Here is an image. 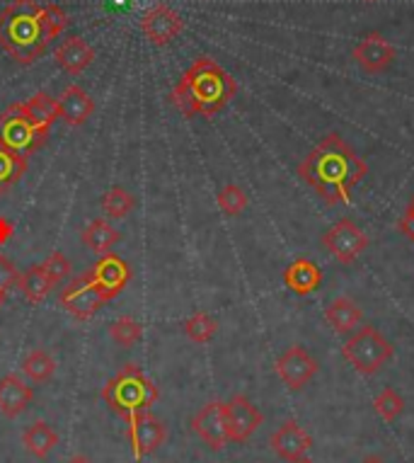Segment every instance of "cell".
I'll return each instance as SVG.
<instances>
[{"label": "cell", "mask_w": 414, "mask_h": 463, "mask_svg": "<svg viewBox=\"0 0 414 463\" xmlns=\"http://www.w3.org/2000/svg\"><path fill=\"white\" fill-rule=\"evenodd\" d=\"M298 175L325 204L339 206L352 202L354 190L369 175V165L339 134H327L298 165Z\"/></svg>", "instance_id": "cell-1"}, {"label": "cell", "mask_w": 414, "mask_h": 463, "mask_svg": "<svg viewBox=\"0 0 414 463\" xmlns=\"http://www.w3.org/2000/svg\"><path fill=\"white\" fill-rule=\"evenodd\" d=\"M238 83L223 66L209 59L199 56L184 73L180 83L170 92V102L180 109L187 119L192 117H213L235 98Z\"/></svg>", "instance_id": "cell-2"}, {"label": "cell", "mask_w": 414, "mask_h": 463, "mask_svg": "<svg viewBox=\"0 0 414 463\" xmlns=\"http://www.w3.org/2000/svg\"><path fill=\"white\" fill-rule=\"evenodd\" d=\"M37 0H13L0 13V49L20 66H32L42 59L49 46L42 23H39Z\"/></svg>", "instance_id": "cell-3"}, {"label": "cell", "mask_w": 414, "mask_h": 463, "mask_svg": "<svg viewBox=\"0 0 414 463\" xmlns=\"http://www.w3.org/2000/svg\"><path fill=\"white\" fill-rule=\"evenodd\" d=\"M158 395L155 383L146 376L141 366L136 364L124 366L102 388V401L109 405V411L117 412L124 420L151 411L158 401Z\"/></svg>", "instance_id": "cell-4"}, {"label": "cell", "mask_w": 414, "mask_h": 463, "mask_svg": "<svg viewBox=\"0 0 414 463\" xmlns=\"http://www.w3.org/2000/svg\"><path fill=\"white\" fill-rule=\"evenodd\" d=\"M342 354L359 373L381 372L395 354V347L373 326H362L342 347Z\"/></svg>", "instance_id": "cell-5"}, {"label": "cell", "mask_w": 414, "mask_h": 463, "mask_svg": "<svg viewBox=\"0 0 414 463\" xmlns=\"http://www.w3.org/2000/svg\"><path fill=\"white\" fill-rule=\"evenodd\" d=\"M46 138L49 131L32 122L24 102L10 105L5 112H0V148L30 156L46 144Z\"/></svg>", "instance_id": "cell-6"}, {"label": "cell", "mask_w": 414, "mask_h": 463, "mask_svg": "<svg viewBox=\"0 0 414 463\" xmlns=\"http://www.w3.org/2000/svg\"><path fill=\"white\" fill-rule=\"evenodd\" d=\"M88 277H90L92 287L98 288L99 297L107 301L117 298L127 288V284L131 281V267H128L127 260H121L117 252H105L99 255V260L88 269Z\"/></svg>", "instance_id": "cell-7"}, {"label": "cell", "mask_w": 414, "mask_h": 463, "mask_svg": "<svg viewBox=\"0 0 414 463\" xmlns=\"http://www.w3.org/2000/svg\"><path fill=\"white\" fill-rule=\"evenodd\" d=\"M323 245L342 265H352L369 248V236L352 219H342L325 233Z\"/></svg>", "instance_id": "cell-8"}, {"label": "cell", "mask_w": 414, "mask_h": 463, "mask_svg": "<svg viewBox=\"0 0 414 463\" xmlns=\"http://www.w3.org/2000/svg\"><path fill=\"white\" fill-rule=\"evenodd\" d=\"M59 304L76 320H90L105 306V298L99 297V291L92 287L90 277L85 272L80 277H76V279H71L63 287Z\"/></svg>", "instance_id": "cell-9"}, {"label": "cell", "mask_w": 414, "mask_h": 463, "mask_svg": "<svg viewBox=\"0 0 414 463\" xmlns=\"http://www.w3.org/2000/svg\"><path fill=\"white\" fill-rule=\"evenodd\" d=\"M182 30H184V20L177 10H173L165 3H155L141 17V32L155 46H167L173 39L180 37Z\"/></svg>", "instance_id": "cell-10"}, {"label": "cell", "mask_w": 414, "mask_h": 463, "mask_svg": "<svg viewBox=\"0 0 414 463\" xmlns=\"http://www.w3.org/2000/svg\"><path fill=\"white\" fill-rule=\"evenodd\" d=\"M128 441H131V454L136 461H144L146 456H151L155 449L163 447L167 437L165 425L158 418H153L151 412H141L128 418Z\"/></svg>", "instance_id": "cell-11"}, {"label": "cell", "mask_w": 414, "mask_h": 463, "mask_svg": "<svg viewBox=\"0 0 414 463\" xmlns=\"http://www.w3.org/2000/svg\"><path fill=\"white\" fill-rule=\"evenodd\" d=\"M317 369H320V366H317V362L313 359V354H310L306 347H301V345L288 347V350L277 359V373H279V379L284 381L291 391H303L310 381L315 379Z\"/></svg>", "instance_id": "cell-12"}, {"label": "cell", "mask_w": 414, "mask_h": 463, "mask_svg": "<svg viewBox=\"0 0 414 463\" xmlns=\"http://www.w3.org/2000/svg\"><path fill=\"white\" fill-rule=\"evenodd\" d=\"M192 430L202 437L206 447L213 449V451H221L231 441L226 422V402H206L192 420Z\"/></svg>", "instance_id": "cell-13"}, {"label": "cell", "mask_w": 414, "mask_h": 463, "mask_svg": "<svg viewBox=\"0 0 414 463\" xmlns=\"http://www.w3.org/2000/svg\"><path fill=\"white\" fill-rule=\"evenodd\" d=\"M226 422L231 441L242 444V441H248L262 427L264 415L257 411L255 402L249 401L248 395H233L226 402Z\"/></svg>", "instance_id": "cell-14"}, {"label": "cell", "mask_w": 414, "mask_h": 463, "mask_svg": "<svg viewBox=\"0 0 414 463\" xmlns=\"http://www.w3.org/2000/svg\"><path fill=\"white\" fill-rule=\"evenodd\" d=\"M354 61L362 66L366 73H383L392 66V61L398 59V49L383 37V34H378V32H371L366 37L354 46Z\"/></svg>", "instance_id": "cell-15"}, {"label": "cell", "mask_w": 414, "mask_h": 463, "mask_svg": "<svg viewBox=\"0 0 414 463\" xmlns=\"http://www.w3.org/2000/svg\"><path fill=\"white\" fill-rule=\"evenodd\" d=\"M269 447L274 449V454L279 456V458H287V461L294 463L306 458V454L313 447V439H310V434L296 420H287L277 432L271 434Z\"/></svg>", "instance_id": "cell-16"}, {"label": "cell", "mask_w": 414, "mask_h": 463, "mask_svg": "<svg viewBox=\"0 0 414 463\" xmlns=\"http://www.w3.org/2000/svg\"><path fill=\"white\" fill-rule=\"evenodd\" d=\"M53 61L61 71H66L68 76H80L95 61V49L83 37H68L56 46Z\"/></svg>", "instance_id": "cell-17"}, {"label": "cell", "mask_w": 414, "mask_h": 463, "mask_svg": "<svg viewBox=\"0 0 414 463\" xmlns=\"http://www.w3.org/2000/svg\"><path fill=\"white\" fill-rule=\"evenodd\" d=\"M56 105H59V117L68 127H83L95 114V102L80 85H68L56 99Z\"/></svg>", "instance_id": "cell-18"}, {"label": "cell", "mask_w": 414, "mask_h": 463, "mask_svg": "<svg viewBox=\"0 0 414 463\" xmlns=\"http://www.w3.org/2000/svg\"><path fill=\"white\" fill-rule=\"evenodd\" d=\"M32 398H34V391L15 373H8L0 379V415H5V418L23 415L30 408Z\"/></svg>", "instance_id": "cell-19"}, {"label": "cell", "mask_w": 414, "mask_h": 463, "mask_svg": "<svg viewBox=\"0 0 414 463\" xmlns=\"http://www.w3.org/2000/svg\"><path fill=\"white\" fill-rule=\"evenodd\" d=\"M284 284H287L294 294H298V297H308V294H313V291L323 284V272H320V267H317L313 260L298 258L287 267V272H284Z\"/></svg>", "instance_id": "cell-20"}, {"label": "cell", "mask_w": 414, "mask_h": 463, "mask_svg": "<svg viewBox=\"0 0 414 463\" xmlns=\"http://www.w3.org/2000/svg\"><path fill=\"white\" fill-rule=\"evenodd\" d=\"M17 287H20V291H23V297L27 298V304L37 306L42 304L49 294H52L53 288H56V284H53L52 277L46 274L44 265H32L20 274Z\"/></svg>", "instance_id": "cell-21"}, {"label": "cell", "mask_w": 414, "mask_h": 463, "mask_svg": "<svg viewBox=\"0 0 414 463\" xmlns=\"http://www.w3.org/2000/svg\"><path fill=\"white\" fill-rule=\"evenodd\" d=\"M325 320L330 323L337 333H352L362 326L363 311L347 297L334 298L327 308H325Z\"/></svg>", "instance_id": "cell-22"}, {"label": "cell", "mask_w": 414, "mask_h": 463, "mask_svg": "<svg viewBox=\"0 0 414 463\" xmlns=\"http://www.w3.org/2000/svg\"><path fill=\"white\" fill-rule=\"evenodd\" d=\"M83 245L95 255H105L119 243V231L109 223L107 219H92L88 226L83 228Z\"/></svg>", "instance_id": "cell-23"}, {"label": "cell", "mask_w": 414, "mask_h": 463, "mask_svg": "<svg viewBox=\"0 0 414 463\" xmlns=\"http://www.w3.org/2000/svg\"><path fill=\"white\" fill-rule=\"evenodd\" d=\"M23 444L32 456L46 458V456L53 451V447L59 444V434H56V430H53L49 422H42V420H39V422H34V425H30L24 430Z\"/></svg>", "instance_id": "cell-24"}, {"label": "cell", "mask_w": 414, "mask_h": 463, "mask_svg": "<svg viewBox=\"0 0 414 463\" xmlns=\"http://www.w3.org/2000/svg\"><path fill=\"white\" fill-rule=\"evenodd\" d=\"M30 160L23 153L8 151V148H0V197L8 194L27 173Z\"/></svg>", "instance_id": "cell-25"}, {"label": "cell", "mask_w": 414, "mask_h": 463, "mask_svg": "<svg viewBox=\"0 0 414 463\" xmlns=\"http://www.w3.org/2000/svg\"><path fill=\"white\" fill-rule=\"evenodd\" d=\"M24 109L32 117V122L46 131H52V124L59 119V105H56V98H52L49 92H37L34 98L24 102Z\"/></svg>", "instance_id": "cell-26"}, {"label": "cell", "mask_w": 414, "mask_h": 463, "mask_svg": "<svg viewBox=\"0 0 414 463\" xmlns=\"http://www.w3.org/2000/svg\"><path fill=\"white\" fill-rule=\"evenodd\" d=\"M53 372H56V362L46 350H32L23 362V373L34 383H46L52 381Z\"/></svg>", "instance_id": "cell-27"}, {"label": "cell", "mask_w": 414, "mask_h": 463, "mask_svg": "<svg viewBox=\"0 0 414 463\" xmlns=\"http://www.w3.org/2000/svg\"><path fill=\"white\" fill-rule=\"evenodd\" d=\"M39 23H42V30H44L46 39H49V44H52L53 39L68 30L71 17H68V13L61 8V5L49 3V5H42V10H39Z\"/></svg>", "instance_id": "cell-28"}, {"label": "cell", "mask_w": 414, "mask_h": 463, "mask_svg": "<svg viewBox=\"0 0 414 463\" xmlns=\"http://www.w3.org/2000/svg\"><path fill=\"white\" fill-rule=\"evenodd\" d=\"M216 330H219V323H216L209 313L203 311H196L194 316H189V318L184 320V335H187L192 342H196V345L212 342Z\"/></svg>", "instance_id": "cell-29"}, {"label": "cell", "mask_w": 414, "mask_h": 463, "mask_svg": "<svg viewBox=\"0 0 414 463\" xmlns=\"http://www.w3.org/2000/svg\"><path fill=\"white\" fill-rule=\"evenodd\" d=\"M99 204H102V212H105L109 219H127L128 213H131V209L136 206V202L124 187H112V190H107L105 194H102Z\"/></svg>", "instance_id": "cell-30"}, {"label": "cell", "mask_w": 414, "mask_h": 463, "mask_svg": "<svg viewBox=\"0 0 414 463\" xmlns=\"http://www.w3.org/2000/svg\"><path fill=\"white\" fill-rule=\"evenodd\" d=\"M109 337L121 347H134L136 342L144 337V326L131 316H121L109 326Z\"/></svg>", "instance_id": "cell-31"}, {"label": "cell", "mask_w": 414, "mask_h": 463, "mask_svg": "<svg viewBox=\"0 0 414 463\" xmlns=\"http://www.w3.org/2000/svg\"><path fill=\"white\" fill-rule=\"evenodd\" d=\"M373 411H376L378 418L385 420V422H395V420L402 415V411H405V398H402L398 391L385 388L383 393L373 401Z\"/></svg>", "instance_id": "cell-32"}, {"label": "cell", "mask_w": 414, "mask_h": 463, "mask_svg": "<svg viewBox=\"0 0 414 463\" xmlns=\"http://www.w3.org/2000/svg\"><path fill=\"white\" fill-rule=\"evenodd\" d=\"M216 202H219L221 212L228 213V216H240V213L248 209V194H245V190L238 187V184H226V187L219 192Z\"/></svg>", "instance_id": "cell-33"}, {"label": "cell", "mask_w": 414, "mask_h": 463, "mask_svg": "<svg viewBox=\"0 0 414 463\" xmlns=\"http://www.w3.org/2000/svg\"><path fill=\"white\" fill-rule=\"evenodd\" d=\"M42 265H44L46 274L52 277V281L56 287H59V281H63L68 274H71V260H68L63 252H52Z\"/></svg>", "instance_id": "cell-34"}, {"label": "cell", "mask_w": 414, "mask_h": 463, "mask_svg": "<svg viewBox=\"0 0 414 463\" xmlns=\"http://www.w3.org/2000/svg\"><path fill=\"white\" fill-rule=\"evenodd\" d=\"M17 279H20V272H17V267L13 265V260L5 258V255L0 252V291L8 294L10 288L17 287Z\"/></svg>", "instance_id": "cell-35"}, {"label": "cell", "mask_w": 414, "mask_h": 463, "mask_svg": "<svg viewBox=\"0 0 414 463\" xmlns=\"http://www.w3.org/2000/svg\"><path fill=\"white\" fill-rule=\"evenodd\" d=\"M398 228H400V233H405V236L414 243V216L412 213H407V212L402 213L398 221Z\"/></svg>", "instance_id": "cell-36"}, {"label": "cell", "mask_w": 414, "mask_h": 463, "mask_svg": "<svg viewBox=\"0 0 414 463\" xmlns=\"http://www.w3.org/2000/svg\"><path fill=\"white\" fill-rule=\"evenodd\" d=\"M15 233V226H13V221H8L5 216H0V245H5Z\"/></svg>", "instance_id": "cell-37"}, {"label": "cell", "mask_w": 414, "mask_h": 463, "mask_svg": "<svg viewBox=\"0 0 414 463\" xmlns=\"http://www.w3.org/2000/svg\"><path fill=\"white\" fill-rule=\"evenodd\" d=\"M66 463H92V461H90V458H88V456L78 454V456H73V458H68Z\"/></svg>", "instance_id": "cell-38"}, {"label": "cell", "mask_w": 414, "mask_h": 463, "mask_svg": "<svg viewBox=\"0 0 414 463\" xmlns=\"http://www.w3.org/2000/svg\"><path fill=\"white\" fill-rule=\"evenodd\" d=\"M407 213H412V216H414V194H412V199H409V206H407Z\"/></svg>", "instance_id": "cell-39"}, {"label": "cell", "mask_w": 414, "mask_h": 463, "mask_svg": "<svg viewBox=\"0 0 414 463\" xmlns=\"http://www.w3.org/2000/svg\"><path fill=\"white\" fill-rule=\"evenodd\" d=\"M5 298H8V294H3V291H0V308L5 306Z\"/></svg>", "instance_id": "cell-40"}, {"label": "cell", "mask_w": 414, "mask_h": 463, "mask_svg": "<svg viewBox=\"0 0 414 463\" xmlns=\"http://www.w3.org/2000/svg\"><path fill=\"white\" fill-rule=\"evenodd\" d=\"M363 463H383V461H378V458H366Z\"/></svg>", "instance_id": "cell-41"}, {"label": "cell", "mask_w": 414, "mask_h": 463, "mask_svg": "<svg viewBox=\"0 0 414 463\" xmlns=\"http://www.w3.org/2000/svg\"><path fill=\"white\" fill-rule=\"evenodd\" d=\"M294 463H313L310 458H301V461H294Z\"/></svg>", "instance_id": "cell-42"}, {"label": "cell", "mask_w": 414, "mask_h": 463, "mask_svg": "<svg viewBox=\"0 0 414 463\" xmlns=\"http://www.w3.org/2000/svg\"><path fill=\"white\" fill-rule=\"evenodd\" d=\"M366 3H373V0H366Z\"/></svg>", "instance_id": "cell-43"}]
</instances>
